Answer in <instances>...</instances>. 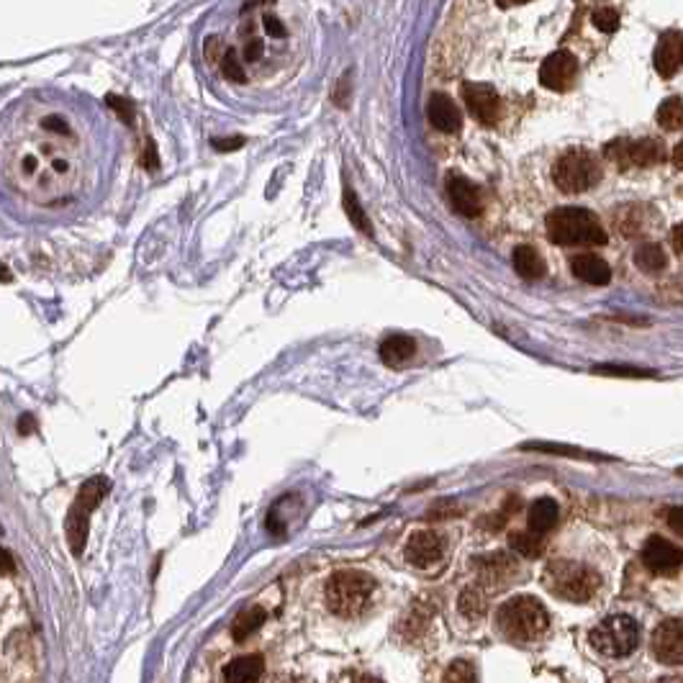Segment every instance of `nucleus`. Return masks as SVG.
Wrapping results in <instances>:
<instances>
[{
  "label": "nucleus",
  "instance_id": "f03ea898",
  "mask_svg": "<svg viewBox=\"0 0 683 683\" xmlns=\"http://www.w3.org/2000/svg\"><path fill=\"white\" fill-rule=\"evenodd\" d=\"M547 237L560 247H596L606 245V231L586 208H555L547 216Z\"/></svg>",
  "mask_w": 683,
  "mask_h": 683
},
{
  "label": "nucleus",
  "instance_id": "cd10ccee",
  "mask_svg": "<svg viewBox=\"0 0 683 683\" xmlns=\"http://www.w3.org/2000/svg\"><path fill=\"white\" fill-rule=\"evenodd\" d=\"M658 124H661L665 131H679V129H683L681 98H668V101L658 108Z\"/></svg>",
  "mask_w": 683,
  "mask_h": 683
},
{
  "label": "nucleus",
  "instance_id": "0eeeda50",
  "mask_svg": "<svg viewBox=\"0 0 683 683\" xmlns=\"http://www.w3.org/2000/svg\"><path fill=\"white\" fill-rule=\"evenodd\" d=\"M105 491H108V478H90V480H85L80 494L75 498V504L70 506V514H67V542H70L75 555H80L85 550L90 514L101 504Z\"/></svg>",
  "mask_w": 683,
  "mask_h": 683
},
{
  "label": "nucleus",
  "instance_id": "473e14b6",
  "mask_svg": "<svg viewBox=\"0 0 683 683\" xmlns=\"http://www.w3.org/2000/svg\"><path fill=\"white\" fill-rule=\"evenodd\" d=\"M532 450H539V453H555V455H568V457H586V460H612L606 455H591V453H583V450H576V447H562V445H527Z\"/></svg>",
  "mask_w": 683,
  "mask_h": 683
},
{
  "label": "nucleus",
  "instance_id": "20e7f679",
  "mask_svg": "<svg viewBox=\"0 0 683 683\" xmlns=\"http://www.w3.org/2000/svg\"><path fill=\"white\" fill-rule=\"evenodd\" d=\"M545 588L555 594L560 599L573 601V604H586L596 596L601 579L599 573L583 562L576 560H553L545 568Z\"/></svg>",
  "mask_w": 683,
  "mask_h": 683
},
{
  "label": "nucleus",
  "instance_id": "b1692460",
  "mask_svg": "<svg viewBox=\"0 0 683 683\" xmlns=\"http://www.w3.org/2000/svg\"><path fill=\"white\" fill-rule=\"evenodd\" d=\"M457 606L468 620H480L488 609V599H486L483 586H465L460 599H457Z\"/></svg>",
  "mask_w": 683,
  "mask_h": 683
},
{
  "label": "nucleus",
  "instance_id": "7c9ffc66",
  "mask_svg": "<svg viewBox=\"0 0 683 683\" xmlns=\"http://www.w3.org/2000/svg\"><path fill=\"white\" fill-rule=\"evenodd\" d=\"M345 211H347V216H350L354 227L365 231V234H371V221H368V216H365V211H362L353 190H345Z\"/></svg>",
  "mask_w": 683,
  "mask_h": 683
},
{
  "label": "nucleus",
  "instance_id": "79ce46f5",
  "mask_svg": "<svg viewBox=\"0 0 683 683\" xmlns=\"http://www.w3.org/2000/svg\"><path fill=\"white\" fill-rule=\"evenodd\" d=\"M658 683H683V676H665Z\"/></svg>",
  "mask_w": 683,
  "mask_h": 683
},
{
  "label": "nucleus",
  "instance_id": "9b49d317",
  "mask_svg": "<svg viewBox=\"0 0 683 683\" xmlns=\"http://www.w3.org/2000/svg\"><path fill=\"white\" fill-rule=\"evenodd\" d=\"M462 101L468 105L471 116L480 124H496L498 116H501V98L491 85L465 83L462 85Z\"/></svg>",
  "mask_w": 683,
  "mask_h": 683
},
{
  "label": "nucleus",
  "instance_id": "2eb2a0df",
  "mask_svg": "<svg viewBox=\"0 0 683 683\" xmlns=\"http://www.w3.org/2000/svg\"><path fill=\"white\" fill-rule=\"evenodd\" d=\"M447 196H450V204L455 208L460 216L465 219H476L483 211V198H480V190H478L471 180L465 178H447Z\"/></svg>",
  "mask_w": 683,
  "mask_h": 683
},
{
  "label": "nucleus",
  "instance_id": "6e6552de",
  "mask_svg": "<svg viewBox=\"0 0 683 683\" xmlns=\"http://www.w3.org/2000/svg\"><path fill=\"white\" fill-rule=\"evenodd\" d=\"M601 170L599 162L583 152V149H571L560 157L555 167H553V180L555 186L568 193V196H579V193H586L588 187H594L599 183Z\"/></svg>",
  "mask_w": 683,
  "mask_h": 683
},
{
  "label": "nucleus",
  "instance_id": "f8f14e48",
  "mask_svg": "<svg viewBox=\"0 0 683 683\" xmlns=\"http://www.w3.org/2000/svg\"><path fill=\"white\" fill-rule=\"evenodd\" d=\"M653 655L665 665H683V620H665L653 632Z\"/></svg>",
  "mask_w": 683,
  "mask_h": 683
},
{
  "label": "nucleus",
  "instance_id": "423d86ee",
  "mask_svg": "<svg viewBox=\"0 0 683 683\" xmlns=\"http://www.w3.org/2000/svg\"><path fill=\"white\" fill-rule=\"evenodd\" d=\"M588 640L604 658H627L640 642V627L627 614H612L591 629Z\"/></svg>",
  "mask_w": 683,
  "mask_h": 683
},
{
  "label": "nucleus",
  "instance_id": "a19ab883",
  "mask_svg": "<svg viewBox=\"0 0 683 683\" xmlns=\"http://www.w3.org/2000/svg\"><path fill=\"white\" fill-rule=\"evenodd\" d=\"M31 424H34V421H31V416H23V419H21V432H23V435H29V432H31Z\"/></svg>",
  "mask_w": 683,
  "mask_h": 683
},
{
  "label": "nucleus",
  "instance_id": "5701e85b",
  "mask_svg": "<svg viewBox=\"0 0 683 683\" xmlns=\"http://www.w3.org/2000/svg\"><path fill=\"white\" fill-rule=\"evenodd\" d=\"M514 270L524 280H539L545 275V260L537 249L529 245H519L514 249Z\"/></svg>",
  "mask_w": 683,
  "mask_h": 683
},
{
  "label": "nucleus",
  "instance_id": "58836bf2",
  "mask_svg": "<svg viewBox=\"0 0 683 683\" xmlns=\"http://www.w3.org/2000/svg\"><path fill=\"white\" fill-rule=\"evenodd\" d=\"M673 247L679 249V252H683V224L673 229Z\"/></svg>",
  "mask_w": 683,
  "mask_h": 683
},
{
  "label": "nucleus",
  "instance_id": "f3484780",
  "mask_svg": "<svg viewBox=\"0 0 683 683\" xmlns=\"http://www.w3.org/2000/svg\"><path fill=\"white\" fill-rule=\"evenodd\" d=\"M478 579L483 586H504L506 580L517 573V562L504 555V553H494V555H483L476 560Z\"/></svg>",
  "mask_w": 683,
  "mask_h": 683
},
{
  "label": "nucleus",
  "instance_id": "4c0bfd02",
  "mask_svg": "<svg viewBox=\"0 0 683 683\" xmlns=\"http://www.w3.org/2000/svg\"><path fill=\"white\" fill-rule=\"evenodd\" d=\"M268 683H306L304 679H298V676H288V673H278V676H272Z\"/></svg>",
  "mask_w": 683,
  "mask_h": 683
},
{
  "label": "nucleus",
  "instance_id": "c9c22d12",
  "mask_svg": "<svg viewBox=\"0 0 683 683\" xmlns=\"http://www.w3.org/2000/svg\"><path fill=\"white\" fill-rule=\"evenodd\" d=\"M337 683H380L373 676H368V673H360V671H347V673H342L339 676V681Z\"/></svg>",
  "mask_w": 683,
  "mask_h": 683
},
{
  "label": "nucleus",
  "instance_id": "ea45409f",
  "mask_svg": "<svg viewBox=\"0 0 683 683\" xmlns=\"http://www.w3.org/2000/svg\"><path fill=\"white\" fill-rule=\"evenodd\" d=\"M673 165L679 167V170H683V142L673 149Z\"/></svg>",
  "mask_w": 683,
  "mask_h": 683
},
{
  "label": "nucleus",
  "instance_id": "393cba45",
  "mask_svg": "<svg viewBox=\"0 0 683 683\" xmlns=\"http://www.w3.org/2000/svg\"><path fill=\"white\" fill-rule=\"evenodd\" d=\"M265 620H268V612H265L262 606H252L247 612H242V614L234 620V627H231L234 640L245 642L252 632H257V629L265 624Z\"/></svg>",
  "mask_w": 683,
  "mask_h": 683
},
{
  "label": "nucleus",
  "instance_id": "2f4dec72",
  "mask_svg": "<svg viewBox=\"0 0 683 683\" xmlns=\"http://www.w3.org/2000/svg\"><path fill=\"white\" fill-rule=\"evenodd\" d=\"M594 373L614 375V378H655L653 371L645 368H632V365H596Z\"/></svg>",
  "mask_w": 683,
  "mask_h": 683
},
{
  "label": "nucleus",
  "instance_id": "9d476101",
  "mask_svg": "<svg viewBox=\"0 0 683 683\" xmlns=\"http://www.w3.org/2000/svg\"><path fill=\"white\" fill-rule=\"evenodd\" d=\"M576 78H579V62L571 52H553L539 67V83L555 93L571 90Z\"/></svg>",
  "mask_w": 683,
  "mask_h": 683
},
{
  "label": "nucleus",
  "instance_id": "f257e3e1",
  "mask_svg": "<svg viewBox=\"0 0 683 683\" xmlns=\"http://www.w3.org/2000/svg\"><path fill=\"white\" fill-rule=\"evenodd\" d=\"M42 139H37L39 146H23L21 154L11 160V167H16V178L29 186L52 187L64 183L72 175V160L67 157V149L60 139H70L72 131L70 124L60 116H44L39 121Z\"/></svg>",
  "mask_w": 683,
  "mask_h": 683
},
{
  "label": "nucleus",
  "instance_id": "4468645a",
  "mask_svg": "<svg viewBox=\"0 0 683 683\" xmlns=\"http://www.w3.org/2000/svg\"><path fill=\"white\" fill-rule=\"evenodd\" d=\"M642 562L655 573H671L683 562V553L668 539L650 537L642 547Z\"/></svg>",
  "mask_w": 683,
  "mask_h": 683
},
{
  "label": "nucleus",
  "instance_id": "6ab92c4d",
  "mask_svg": "<svg viewBox=\"0 0 683 683\" xmlns=\"http://www.w3.org/2000/svg\"><path fill=\"white\" fill-rule=\"evenodd\" d=\"M571 270H573V275L579 280L588 283V286H606L612 280V270L596 254H579V257H573Z\"/></svg>",
  "mask_w": 683,
  "mask_h": 683
},
{
  "label": "nucleus",
  "instance_id": "bb28decb",
  "mask_svg": "<svg viewBox=\"0 0 683 683\" xmlns=\"http://www.w3.org/2000/svg\"><path fill=\"white\" fill-rule=\"evenodd\" d=\"M509 545H512L514 553L524 555V558H539L542 550H545L542 539H539V535H535V532H514V535L509 537Z\"/></svg>",
  "mask_w": 683,
  "mask_h": 683
},
{
  "label": "nucleus",
  "instance_id": "c756f323",
  "mask_svg": "<svg viewBox=\"0 0 683 683\" xmlns=\"http://www.w3.org/2000/svg\"><path fill=\"white\" fill-rule=\"evenodd\" d=\"M442 683H476V668L471 661H455L442 676Z\"/></svg>",
  "mask_w": 683,
  "mask_h": 683
},
{
  "label": "nucleus",
  "instance_id": "1a4fd4ad",
  "mask_svg": "<svg viewBox=\"0 0 683 683\" xmlns=\"http://www.w3.org/2000/svg\"><path fill=\"white\" fill-rule=\"evenodd\" d=\"M662 145L655 139H617L604 146V157L617 167H647L662 160Z\"/></svg>",
  "mask_w": 683,
  "mask_h": 683
},
{
  "label": "nucleus",
  "instance_id": "a211bd4d",
  "mask_svg": "<svg viewBox=\"0 0 683 683\" xmlns=\"http://www.w3.org/2000/svg\"><path fill=\"white\" fill-rule=\"evenodd\" d=\"M427 116H429V121L435 129L439 131H445V134H455L460 124H462V119H460V111H457V105L447 98V96H442V93H437L429 98V105H427Z\"/></svg>",
  "mask_w": 683,
  "mask_h": 683
},
{
  "label": "nucleus",
  "instance_id": "c85d7f7f",
  "mask_svg": "<svg viewBox=\"0 0 683 683\" xmlns=\"http://www.w3.org/2000/svg\"><path fill=\"white\" fill-rule=\"evenodd\" d=\"M221 72H224V78L231 80V83H245V80H247V75H245V60L239 57L237 49H227V52L221 54Z\"/></svg>",
  "mask_w": 683,
  "mask_h": 683
},
{
  "label": "nucleus",
  "instance_id": "e433bc0d",
  "mask_svg": "<svg viewBox=\"0 0 683 683\" xmlns=\"http://www.w3.org/2000/svg\"><path fill=\"white\" fill-rule=\"evenodd\" d=\"M668 524H671V529L673 532H679L683 537V506L679 509H671V514H668Z\"/></svg>",
  "mask_w": 683,
  "mask_h": 683
},
{
  "label": "nucleus",
  "instance_id": "37998d69",
  "mask_svg": "<svg viewBox=\"0 0 683 683\" xmlns=\"http://www.w3.org/2000/svg\"><path fill=\"white\" fill-rule=\"evenodd\" d=\"M679 473H681V476H683V471H679Z\"/></svg>",
  "mask_w": 683,
  "mask_h": 683
},
{
  "label": "nucleus",
  "instance_id": "7ed1b4c3",
  "mask_svg": "<svg viewBox=\"0 0 683 683\" xmlns=\"http://www.w3.org/2000/svg\"><path fill=\"white\" fill-rule=\"evenodd\" d=\"M496 624L509 640L535 642L550 629V614L537 599L514 596L498 606Z\"/></svg>",
  "mask_w": 683,
  "mask_h": 683
},
{
  "label": "nucleus",
  "instance_id": "f704fd0d",
  "mask_svg": "<svg viewBox=\"0 0 683 683\" xmlns=\"http://www.w3.org/2000/svg\"><path fill=\"white\" fill-rule=\"evenodd\" d=\"M262 29H265V34L272 37V39H283V37H286V23L280 21L278 16H265V19H262Z\"/></svg>",
  "mask_w": 683,
  "mask_h": 683
},
{
  "label": "nucleus",
  "instance_id": "4be33fe9",
  "mask_svg": "<svg viewBox=\"0 0 683 683\" xmlns=\"http://www.w3.org/2000/svg\"><path fill=\"white\" fill-rule=\"evenodd\" d=\"M529 532H535V535H545V532H550L553 527H555V521H558V504L553 501V498H537L532 506H529Z\"/></svg>",
  "mask_w": 683,
  "mask_h": 683
},
{
  "label": "nucleus",
  "instance_id": "dca6fc26",
  "mask_svg": "<svg viewBox=\"0 0 683 683\" xmlns=\"http://www.w3.org/2000/svg\"><path fill=\"white\" fill-rule=\"evenodd\" d=\"M683 67V34L681 31H668L662 34L658 49H655V70L661 78H673Z\"/></svg>",
  "mask_w": 683,
  "mask_h": 683
},
{
  "label": "nucleus",
  "instance_id": "ddd939ff",
  "mask_svg": "<svg viewBox=\"0 0 683 683\" xmlns=\"http://www.w3.org/2000/svg\"><path fill=\"white\" fill-rule=\"evenodd\" d=\"M404 553H406V560L412 565H416V568H432L445 555V545H442V537L435 535V532L419 529V532H414L409 537Z\"/></svg>",
  "mask_w": 683,
  "mask_h": 683
},
{
  "label": "nucleus",
  "instance_id": "aec40b11",
  "mask_svg": "<svg viewBox=\"0 0 683 683\" xmlns=\"http://www.w3.org/2000/svg\"><path fill=\"white\" fill-rule=\"evenodd\" d=\"M265 671V662L260 655H247V658H234L224 668V683H257Z\"/></svg>",
  "mask_w": 683,
  "mask_h": 683
},
{
  "label": "nucleus",
  "instance_id": "412c9836",
  "mask_svg": "<svg viewBox=\"0 0 683 683\" xmlns=\"http://www.w3.org/2000/svg\"><path fill=\"white\" fill-rule=\"evenodd\" d=\"M414 339L412 337H406V334H394V337H388L383 345H380V360L388 365V368H401V365H406L412 357H414Z\"/></svg>",
  "mask_w": 683,
  "mask_h": 683
},
{
  "label": "nucleus",
  "instance_id": "a878e982",
  "mask_svg": "<svg viewBox=\"0 0 683 683\" xmlns=\"http://www.w3.org/2000/svg\"><path fill=\"white\" fill-rule=\"evenodd\" d=\"M635 265L647 275H655L665 268V252L661 249V245H642L635 252Z\"/></svg>",
  "mask_w": 683,
  "mask_h": 683
},
{
  "label": "nucleus",
  "instance_id": "39448f33",
  "mask_svg": "<svg viewBox=\"0 0 683 683\" xmlns=\"http://www.w3.org/2000/svg\"><path fill=\"white\" fill-rule=\"evenodd\" d=\"M327 606L339 617H360L375 594L373 576L362 571H339L327 580Z\"/></svg>",
  "mask_w": 683,
  "mask_h": 683
},
{
  "label": "nucleus",
  "instance_id": "72a5a7b5",
  "mask_svg": "<svg viewBox=\"0 0 683 683\" xmlns=\"http://www.w3.org/2000/svg\"><path fill=\"white\" fill-rule=\"evenodd\" d=\"M594 26L604 34H614L620 29V13L614 8H599L594 11Z\"/></svg>",
  "mask_w": 683,
  "mask_h": 683
}]
</instances>
